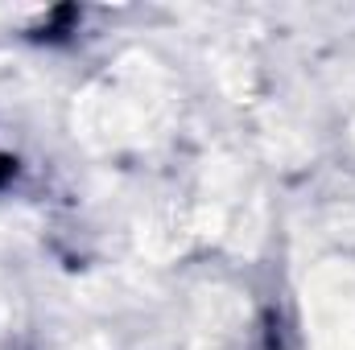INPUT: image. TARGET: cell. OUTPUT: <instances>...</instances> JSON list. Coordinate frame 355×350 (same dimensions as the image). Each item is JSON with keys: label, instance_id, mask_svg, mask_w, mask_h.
Segmentation results:
<instances>
[{"label": "cell", "instance_id": "1", "mask_svg": "<svg viewBox=\"0 0 355 350\" xmlns=\"http://www.w3.org/2000/svg\"><path fill=\"white\" fill-rule=\"evenodd\" d=\"M166 107V91H162V75L149 58H128L107 87H95L83 103L91 128L107 132V136H128L153 124V116Z\"/></svg>", "mask_w": 355, "mask_h": 350}, {"label": "cell", "instance_id": "2", "mask_svg": "<svg viewBox=\"0 0 355 350\" xmlns=\"http://www.w3.org/2000/svg\"><path fill=\"white\" fill-rule=\"evenodd\" d=\"M306 334L314 350H355V260L331 256L306 272Z\"/></svg>", "mask_w": 355, "mask_h": 350}]
</instances>
